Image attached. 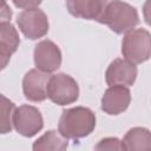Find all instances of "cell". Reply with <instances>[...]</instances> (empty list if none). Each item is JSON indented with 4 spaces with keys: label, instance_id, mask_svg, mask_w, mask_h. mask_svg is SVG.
Returning <instances> with one entry per match:
<instances>
[{
    "label": "cell",
    "instance_id": "obj_1",
    "mask_svg": "<svg viewBox=\"0 0 151 151\" xmlns=\"http://www.w3.org/2000/svg\"><path fill=\"white\" fill-rule=\"evenodd\" d=\"M96 127V114L87 107L76 106L63 112L58 132L67 139H80L91 134Z\"/></svg>",
    "mask_w": 151,
    "mask_h": 151
},
{
    "label": "cell",
    "instance_id": "obj_2",
    "mask_svg": "<svg viewBox=\"0 0 151 151\" xmlns=\"http://www.w3.org/2000/svg\"><path fill=\"white\" fill-rule=\"evenodd\" d=\"M98 22L109 26V28L117 34H123L138 25L139 17L137 9L127 2L122 0H109Z\"/></svg>",
    "mask_w": 151,
    "mask_h": 151
},
{
    "label": "cell",
    "instance_id": "obj_3",
    "mask_svg": "<svg viewBox=\"0 0 151 151\" xmlns=\"http://www.w3.org/2000/svg\"><path fill=\"white\" fill-rule=\"evenodd\" d=\"M124 59L137 65L145 63L151 55V35L145 28H133L126 32L122 42Z\"/></svg>",
    "mask_w": 151,
    "mask_h": 151
},
{
    "label": "cell",
    "instance_id": "obj_4",
    "mask_svg": "<svg viewBox=\"0 0 151 151\" xmlns=\"http://www.w3.org/2000/svg\"><path fill=\"white\" fill-rule=\"evenodd\" d=\"M46 94L51 101L64 106L77 101L79 97V86L71 76L66 73H57L50 77Z\"/></svg>",
    "mask_w": 151,
    "mask_h": 151
},
{
    "label": "cell",
    "instance_id": "obj_5",
    "mask_svg": "<svg viewBox=\"0 0 151 151\" xmlns=\"http://www.w3.org/2000/svg\"><path fill=\"white\" fill-rule=\"evenodd\" d=\"M12 124L18 133L24 137H33L44 127V119L40 111L31 105L15 107L12 117Z\"/></svg>",
    "mask_w": 151,
    "mask_h": 151
},
{
    "label": "cell",
    "instance_id": "obj_6",
    "mask_svg": "<svg viewBox=\"0 0 151 151\" xmlns=\"http://www.w3.org/2000/svg\"><path fill=\"white\" fill-rule=\"evenodd\" d=\"M17 24L21 33L29 40H37L48 32L47 15L38 7L22 11L17 18Z\"/></svg>",
    "mask_w": 151,
    "mask_h": 151
},
{
    "label": "cell",
    "instance_id": "obj_7",
    "mask_svg": "<svg viewBox=\"0 0 151 151\" xmlns=\"http://www.w3.org/2000/svg\"><path fill=\"white\" fill-rule=\"evenodd\" d=\"M34 64L38 70L51 73L61 65V52L51 40H41L34 47Z\"/></svg>",
    "mask_w": 151,
    "mask_h": 151
},
{
    "label": "cell",
    "instance_id": "obj_8",
    "mask_svg": "<svg viewBox=\"0 0 151 151\" xmlns=\"http://www.w3.org/2000/svg\"><path fill=\"white\" fill-rule=\"evenodd\" d=\"M137 66L126 59L117 58L107 67L105 73V80L107 85H123L132 86L137 78Z\"/></svg>",
    "mask_w": 151,
    "mask_h": 151
},
{
    "label": "cell",
    "instance_id": "obj_9",
    "mask_svg": "<svg viewBox=\"0 0 151 151\" xmlns=\"http://www.w3.org/2000/svg\"><path fill=\"white\" fill-rule=\"evenodd\" d=\"M50 77V73L41 70H29L22 79V91L25 98L29 101H44L47 98L46 87Z\"/></svg>",
    "mask_w": 151,
    "mask_h": 151
},
{
    "label": "cell",
    "instance_id": "obj_10",
    "mask_svg": "<svg viewBox=\"0 0 151 151\" xmlns=\"http://www.w3.org/2000/svg\"><path fill=\"white\" fill-rule=\"evenodd\" d=\"M131 103V92L127 86L113 85L110 86L103 94L101 98V110L110 114L117 116L123 113Z\"/></svg>",
    "mask_w": 151,
    "mask_h": 151
},
{
    "label": "cell",
    "instance_id": "obj_11",
    "mask_svg": "<svg viewBox=\"0 0 151 151\" xmlns=\"http://www.w3.org/2000/svg\"><path fill=\"white\" fill-rule=\"evenodd\" d=\"M109 0H66V7L71 15L86 20L98 21Z\"/></svg>",
    "mask_w": 151,
    "mask_h": 151
},
{
    "label": "cell",
    "instance_id": "obj_12",
    "mask_svg": "<svg viewBox=\"0 0 151 151\" xmlns=\"http://www.w3.org/2000/svg\"><path fill=\"white\" fill-rule=\"evenodd\" d=\"M124 150H150L151 136L145 127H133L126 132L122 140Z\"/></svg>",
    "mask_w": 151,
    "mask_h": 151
},
{
    "label": "cell",
    "instance_id": "obj_13",
    "mask_svg": "<svg viewBox=\"0 0 151 151\" xmlns=\"http://www.w3.org/2000/svg\"><path fill=\"white\" fill-rule=\"evenodd\" d=\"M67 146H68L67 138L61 136L58 131L50 130L34 142L33 150L34 151H46V150L63 151V150H66Z\"/></svg>",
    "mask_w": 151,
    "mask_h": 151
},
{
    "label": "cell",
    "instance_id": "obj_14",
    "mask_svg": "<svg viewBox=\"0 0 151 151\" xmlns=\"http://www.w3.org/2000/svg\"><path fill=\"white\" fill-rule=\"evenodd\" d=\"M20 44V38L17 28L11 22H5L0 25V46L8 50L12 54L18 50Z\"/></svg>",
    "mask_w": 151,
    "mask_h": 151
},
{
    "label": "cell",
    "instance_id": "obj_15",
    "mask_svg": "<svg viewBox=\"0 0 151 151\" xmlns=\"http://www.w3.org/2000/svg\"><path fill=\"white\" fill-rule=\"evenodd\" d=\"M14 110V103L5 96L0 94V134H5L12 131V117Z\"/></svg>",
    "mask_w": 151,
    "mask_h": 151
},
{
    "label": "cell",
    "instance_id": "obj_16",
    "mask_svg": "<svg viewBox=\"0 0 151 151\" xmlns=\"http://www.w3.org/2000/svg\"><path fill=\"white\" fill-rule=\"evenodd\" d=\"M96 150H124L122 142L118 138L113 137H107L101 140L94 146Z\"/></svg>",
    "mask_w": 151,
    "mask_h": 151
},
{
    "label": "cell",
    "instance_id": "obj_17",
    "mask_svg": "<svg viewBox=\"0 0 151 151\" xmlns=\"http://www.w3.org/2000/svg\"><path fill=\"white\" fill-rule=\"evenodd\" d=\"M42 0H13V4L18 8L27 9V8H34L38 7L41 4Z\"/></svg>",
    "mask_w": 151,
    "mask_h": 151
},
{
    "label": "cell",
    "instance_id": "obj_18",
    "mask_svg": "<svg viewBox=\"0 0 151 151\" xmlns=\"http://www.w3.org/2000/svg\"><path fill=\"white\" fill-rule=\"evenodd\" d=\"M12 9L11 7L5 4L0 6V25L5 24V22H11V18H12Z\"/></svg>",
    "mask_w": 151,
    "mask_h": 151
},
{
    "label": "cell",
    "instance_id": "obj_19",
    "mask_svg": "<svg viewBox=\"0 0 151 151\" xmlns=\"http://www.w3.org/2000/svg\"><path fill=\"white\" fill-rule=\"evenodd\" d=\"M11 55H12V53L8 50L0 46V71H2L8 65L9 60H11Z\"/></svg>",
    "mask_w": 151,
    "mask_h": 151
},
{
    "label": "cell",
    "instance_id": "obj_20",
    "mask_svg": "<svg viewBox=\"0 0 151 151\" xmlns=\"http://www.w3.org/2000/svg\"><path fill=\"white\" fill-rule=\"evenodd\" d=\"M5 4H7L6 0H0V6H1V5H5Z\"/></svg>",
    "mask_w": 151,
    "mask_h": 151
}]
</instances>
